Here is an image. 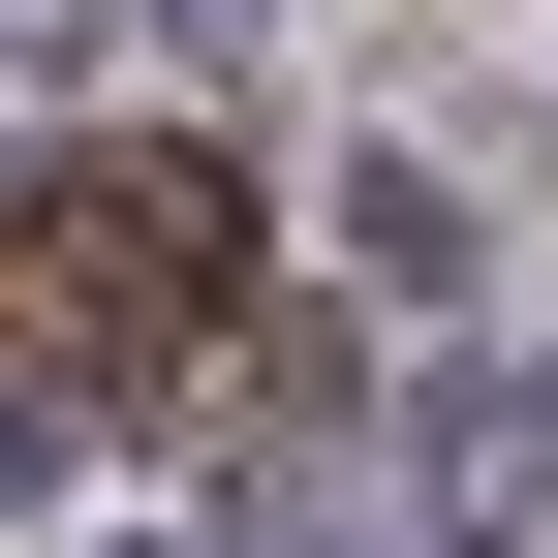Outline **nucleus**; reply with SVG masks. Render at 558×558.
<instances>
[{
	"instance_id": "obj_2",
	"label": "nucleus",
	"mask_w": 558,
	"mask_h": 558,
	"mask_svg": "<svg viewBox=\"0 0 558 558\" xmlns=\"http://www.w3.org/2000/svg\"><path fill=\"white\" fill-rule=\"evenodd\" d=\"M435 497H465V527L558 497V373H465V403H435Z\"/></svg>"
},
{
	"instance_id": "obj_1",
	"label": "nucleus",
	"mask_w": 558,
	"mask_h": 558,
	"mask_svg": "<svg viewBox=\"0 0 558 558\" xmlns=\"http://www.w3.org/2000/svg\"><path fill=\"white\" fill-rule=\"evenodd\" d=\"M32 279H62L94 341H218V311H248V186H218V156H62V186H32Z\"/></svg>"
}]
</instances>
